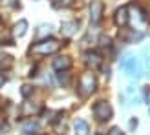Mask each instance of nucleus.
Here are the masks:
<instances>
[{
  "label": "nucleus",
  "mask_w": 150,
  "mask_h": 135,
  "mask_svg": "<svg viewBox=\"0 0 150 135\" xmlns=\"http://www.w3.org/2000/svg\"><path fill=\"white\" fill-rule=\"evenodd\" d=\"M97 88V80L93 77V73H82L79 79V93L81 97H90Z\"/></svg>",
  "instance_id": "f257e3e1"
},
{
  "label": "nucleus",
  "mask_w": 150,
  "mask_h": 135,
  "mask_svg": "<svg viewBox=\"0 0 150 135\" xmlns=\"http://www.w3.org/2000/svg\"><path fill=\"white\" fill-rule=\"evenodd\" d=\"M61 49V44L57 40H42L39 44H35V46L29 49V53H37V55H51V53H57V51Z\"/></svg>",
  "instance_id": "f03ea898"
},
{
  "label": "nucleus",
  "mask_w": 150,
  "mask_h": 135,
  "mask_svg": "<svg viewBox=\"0 0 150 135\" xmlns=\"http://www.w3.org/2000/svg\"><path fill=\"white\" fill-rule=\"evenodd\" d=\"M121 68L125 70V73H128L130 77H139V62H137V58L134 57V55H128L125 58V60L121 62Z\"/></svg>",
  "instance_id": "7ed1b4c3"
},
{
  "label": "nucleus",
  "mask_w": 150,
  "mask_h": 135,
  "mask_svg": "<svg viewBox=\"0 0 150 135\" xmlns=\"http://www.w3.org/2000/svg\"><path fill=\"white\" fill-rule=\"evenodd\" d=\"M93 115L99 119V121H108V119L112 117V108H110V104L104 102V101H99V102L93 106Z\"/></svg>",
  "instance_id": "20e7f679"
},
{
  "label": "nucleus",
  "mask_w": 150,
  "mask_h": 135,
  "mask_svg": "<svg viewBox=\"0 0 150 135\" xmlns=\"http://www.w3.org/2000/svg\"><path fill=\"white\" fill-rule=\"evenodd\" d=\"M103 2L99 0H93L92 4H90V20H92V24H99L103 20Z\"/></svg>",
  "instance_id": "39448f33"
},
{
  "label": "nucleus",
  "mask_w": 150,
  "mask_h": 135,
  "mask_svg": "<svg viewBox=\"0 0 150 135\" xmlns=\"http://www.w3.org/2000/svg\"><path fill=\"white\" fill-rule=\"evenodd\" d=\"M75 31H77V22H62L61 33H62L64 39H71Z\"/></svg>",
  "instance_id": "423d86ee"
},
{
  "label": "nucleus",
  "mask_w": 150,
  "mask_h": 135,
  "mask_svg": "<svg viewBox=\"0 0 150 135\" xmlns=\"http://www.w3.org/2000/svg\"><path fill=\"white\" fill-rule=\"evenodd\" d=\"M128 20H130V17H128V6H123L121 9H117V13H115V22L119 26H126Z\"/></svg>",
  "instance_id": "0eeeda50"
},
{
  "label": "nucleus",
  "mask_w": 150,
  "mask_h": 135,
  "mask_svg": "<svg viewBox=\"0 0 150 135\" xmlns=\"http://www.w3.org/2000/svg\"><path fill=\"white\" fill-rule=\"evenodd\" d=\"M84 57H86V64L92 66V68H99L103 64V58H101V55L97 53V51H88Z\"/></svg>",
  "instance_id": "6e6552de"
},
{
  "label": "nucleus",
  "mask_w": 150,
  "mask_h": 135,
  "mask_svg": "<svg viewBox=\"0 0 150 135\" xmlns=\"http://www.w3.org/2000/svg\"><path fill=\"white\" fill-rule=\"evenodd\" d=\"M53 66H55L57 71H66V70H70V68H71V60H70L68 57H57L55 60H53Z\"/></svg>",
  "instance_id": "1a4fd4ad"
},
{
  "label": "nucleus",
  "mask_w": 150,
  "mask_h": 135,
  "mask_svg": "<svg viewBox=\"0 0 150 135\" xmlns=\"http://www.w3.org/2000/svg\"><path fill=\"white\" fill-rule=\"evenodd\" d=\"M73 128H75V135H88L90 128H88V122L82 121V119H77L73 122Z\"/></svg>",
  "instance_id": "9d476101"
},
{
  "label": "nucleus",
  "mask_w": 150,
  "mask_h": 135,
  "mask_svg": "<svg viewBox=\"0 0 150 135\" xmlns=\"http://www.w3.org/2000/svg\"><path fill=\"white\" fill-rule=\"evenodd\" d=\"M136 15H137V17H134V20H136V27L143 31V29H145V26H146V22H148V18L145 17V13L141 11L139 7H136Z\"/></svg>",
  "instance_id": "9b49d317"
},
{
  "label": "nucleus",
  "mask_w": 150,
  "mask_h": 135,
  "mask_svg": "<svg viewBox=\"0 0 150 135\" xmlns=\"http://www.w3.org/2000/svg\"><path fill=\"white\" fill-rule=\"evenodd\" d=\"M39 128H40L39 121H26L24 124H22V131L24 133H35Z\"/></svg>",
  "instance_id": "f8f14e48"
},
{
  "label": "nucleus",
  "mask_w": 150,
  "mask_h": 135,
  "mask_svg": "<svg viewBox=\"0 0 150 135\" xmlns=\"http://www.w3.org/2000/svg\"><path fill=\"white\" fill-rule=\"evenodd\" d=\"M26 29H28V22L26 20H20L18 22V24H15V35H17V37H24L26 35Z\"/></svg>",
  "instance_id": "ddd939ff"
},
{
  "label": "nucleus",
  "mask_w": 150,
  "mask_h": 135,
  "mask_svg": "<svg viewBox=\"0 0 150 135\" xmlns=\"http://www.w3.org/2000/svg\"><path fill=\"white\" fill-rule=\"evenodd\" d=\"M143 62H145V70L150 75V46H146L143 49Z\"/></svg>",
  "instance_id": "4468645a"
},
{
  "label": "nucleus",
  "mask_w": 150,
  "mask_h": 135,
  "mask_svg": "<svg viewBox=\"0 0 150 135\" xmlns=\"http://www.w3.org/2000/svg\"><path fill=\"white\" fill-rule=\"evenodd\" d=\"M99 42H101V48H110V46H112L110 37H104V35L101 37V40H99Z\"/></svg>",
  "instance_id": "2eb2a0df"
},
{
  "label": "nucleus",
  "mask_w": 150,
  "mask_h": 135,
  "mask_svg": "<svg viewBox=\"0 0 150 135\" xmlns=\"http://www.w3.org/2000/svg\"><path fill=\"white\" fill-rule=\"evenodd\" d=\"M59 80H61V84H68V73L66 71H59Z\"/></svg>",
  "instance_id": "dca6fc26"
},
{
  "label": "nucleus",
  "mask_w": 150,
  "mask_h": 135,
  "mask_svg": "<svg viewBox=\"0 0 150 135\" xmlns=\"http://www.w3.org/2000/svg\"><path fill=\"white\" fill-rule=\"evenodd\" d=\"M39 29H40V31L37 33V37H40V35H44V33H48V35L51 33V26H50V24H48V26H40Z\"/></svg>",
  "instance_id": "f3484780"
},
{
  "label": "nucleus",
  "mask_w": 150,
  "mask_h": 135,
  "mask_svg": "<svg viewBox=\"0 0 150 135\" xmlns=\"http://www.w3.org/2000/svg\"><path fill=\"white\" fill-rule=\"evenodd\" d=\"M4 62H7V64H11V57H7V55H4L2 51H0V68L4 66Z\"/></svg>",
  "instance_id": "a211bd4d"
},
{
  "label": "nucleus",
  "mask_w": 150,
  "mask_h": 135,
  "mask_svg": "<svg viewBox=\"0 0 150 135\" xmlns=\"http://www.w3.org/2000/svg\"><path fill=\"white\" fill-rule=\"evenodd\" d=\"M20 91H22V95H24V97H29V95L33 93V88L31 86H22Z\"/></svg>",
  "instance_id": "6ab92c4d"
},
{
  "label": "nucleus",
  "mask_w": 150,
  "mask_h": 135,
  "mask_svg": "<svg viewBox=\"0 0 150 135\" xmlns=\"http://www.w3.org/2000/svg\"><path fill=\"white\" fill-rule=\"evenodd\" d=\"M108 135H125V133L119 130V128H112V130L108 131Z\"/></svg>",
  "instance_id": "aec40b11"
},
{
  "label": "nucleus",
  "mask_w": 150,
  "mask_h": 135,
  "mask_svg": "<svg viewBox=\"0 0 150 135\" xmlns=\"http://www.w3.org/2000/svg\"><path fill=\"white\" fill-rule=\"evenodd\" d=\"M136 126H137V121H136V119H132V121H130V128H136Z\"/></svg>",
  "instance_id": "412c9836"
},
{
  "label": "nucleus",
  "mask_w": 150,
  "mask_h": 135,
  "mask_svg": "<svg viewBox=\"0 0 150 135\" xmlns=\"http://www.w3.org/2000/svg\"><path fill=\"white\" fill-rule=\"evenodd\" d=\"M4 82H6V79H4V75H2V73H0V88H2V86H4Z\"/></svg>",
  "instance_id": "4be33fe9"
},
{
  "label": "nucleus",
  "mask_w": 150,
  "mask_h": 135,
  "mask_svg": "<svg viewBox=\"0 0 150 135\" xmlns=\"http://www.w3.org/2000/svg\"><path fill=\"white\" fill-rule=\"evenodd\" d=\"M146 102H150V88L146 89Z\"/></svg>",
  "instance_id": "5701e85b"
}]
</instances>
